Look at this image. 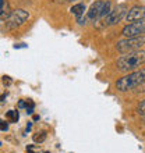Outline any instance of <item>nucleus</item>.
Wrapping results in <instances>:
<instances>
[{
	"label": "nucleus",
	"mask_w": 145,
	"mask_h": 153,
	"mask_svg": "<svg viewBox=\"0 0 145 153\" xmlns=\"http://www.w3.org/2000/svg\"><path fill=\"white\" fill-rule=\"evenodd\" d=\"M144 82H145V70H138V71H133V73L121 76L120 79H117L116 88L120 92H127V91H131V89L140 86Z\"/></svg>",
	"instance_id": "nucleus-2"
},
{
	"label": "nucleus",
	"mask_w": 145,
	"mask_h": 153,
	"mask_svg": "<svg viewBox=\"0 0 145 153\" xmlns=\"http://www.w3.org/2000/svg\"><path fill=\"white\" fill-rule=\"evenodd\" d=\"M145 45V36H135V38H126L123 40H119L116 45L117 52L121 54L130 52H135L140 50V48H142Z\"/></svg>",
	"instance_id": "nucleus-3"
},
{
	"label": "nucleus",
	"mask_w": 145,
	"mask_h": 153,
	"mask_svg": "<svg viewBox=\"0 0 145 153\" xmlns=\"http://www.w3.org/2000/svg\"><path fill=\"white\" fill-rule=\"evenodd\" d=\"M27 114H32L34 113V109H35V103L32 100H27Z\"/></svg>",
	"instance_id": "nucleus-14"
},
{
	"label": "nucleus",
	"mask_w": 145,
	"mask_h": 153,
	"mask_svg": "<svg viewBox=\"0 0 145 153\" xmlns=\"http://www.w3.org/2000/svg\"><path fill=\"white\" fill-rule=\"evenodd\" d=\"M112 11V1L110 0H106L105 4H103V7H102V11H101V16H99V20H103L106 16H108L109 13Z\"/></svg>",
	"instance_id": "nucleus-11"
},
{
	"label": "nucleus",
	"mask_w": 145,
	"mask_h": 153,
	"mask_svg": "<svg viewBox=\"0 0 145 153\" xmlns=\"http://www.w3.org/2000/svg\"><path fill=\"white\" fill-rule=\"evenodd\" d=\"M39 120V116H34V121H38Z\"/></svg>",
	"instance_id": "nucleus-22"
},
{
	"label": "nucleus",
	"mask_w": 145,
	"mask_h": 153,
	"mask_svg": "<svg viewBox=\"0 0 145 153\" xmlns=\"http://www.w3.org/2000/svg\"><path fill=\"white\" fill-rule=\"evenodd\" d=\"M27 150H28V153H39V149L35 148L34 145H28L27 146Z\"/></svg>",
	"instance_id": "nucleus-16"
},
{
	"label": "nucleus",
	"mask_w": 145,
	"mask_h": 153,
	"mask_svg": "<svg viewBox=\"0 0 145 153\" xmlns=\"http://www.w3.org/2000/svg\"><path fill=\"white\" fill-rule=\"evenodd\" d=\"M11 14L10 4L7 0H0V20H7L8 16Z\"/></svg>",
	"instance_id": "nucleus-9"
},
{
	"label": "nucleus",
	"mask_w": 145,
	"mask_h": 153,
	"mask_svg": "<svg viewBox=\"0 0 145 153\" xmlns=\"http://www.w3.org/2000/svg\"><path fill=\"white\" fill-rule=\"evenodd\" d=\"M29 17L31 16L28 11H25L22 8H17V10L11 11V14L6 20V27H7V29H16L21 25H24L29 20Z\"/></svg>",
	"instance_id": "nucleus-4"
},
{
	"label": "nucleus",
	"mask_w": 145,
	"mask_h": 153,
	"mask_svg": "<svg viewBox=\"0 0 145 153\" xmlns=\"http://www.w3.org/2000/svg\"><path fill=\"white\" fill-rule=\"evenodd\" d=\"M127 11H129V8H127L126 4H117L116 7L112 8V11L103 18L105 25L109 27V25H114V24H117V22H120V21L123 20V17H126Z\"/></svg>",
	"instance_id": "nucleus-6"
},
{
	"label": "nucleus",
	"mask_w": 145,
	"mask_h": 153,
	"mask_svg": "<svg viewBox=\"0 0 145 153\" xmlns=\"http://www.w3.org/2000/svg\"><path fill=\"white\" fill-rule=\"evenodd\" d=\"M46 132L45 131H40V132H36L35 135L32 137L34 142H36V143H42V142H45V139H46Z\"/></svg>",
	"instance_id": "nucleus-13"
},
{
	"label": "nucleus",
	"mask_w": 145,
	"mask_h": 153,
	"mask_svg": "<svg viewBox=\"0 0 145 153\" xmlns=\"http://www.w3.org/2000/svg\"><path fill=\"white\" fill-rule=\"evenodd\" d=\"M70 11H71L77 18H81V17L84 16V13L87 11V6H85L84 3H77V4H74V6H71Z\"/></svg>",
	"instance_id": "nucleus-10"
},
{
	"label": "nucleus",
	"mask_w": 145,
	"mask_h": 153,
	"mask_svg": "<svg viewBox=\"0 0 145 153\" xmlns=\"http://www.w3.org/2000/svg\"><path fill=\"white\" fill-rule=\"evenodd\" d=\"M144 121H145V116H144Z\"/></svg>",
	"instance_id": "nucleus-24"
},
{
	"label": "nucleus",
	"mask_w": 145,
	"mask_h": 153,
	"mask_svg": "<svg viewBox=\"0 0 145 153\" xmlns=\"http://www.w3.org/2000/svg\"><path fill=\"white\" fill-rule=\"evenodd\" d=\"M137 113L138 114H141L142 117L145 116V100H142L140 105L137 106Z\"/></svg>",
	"instance_id": "nucleus-15"
},
{
	"label": "nucleus",
	"mask_w": 145,
	"mask_h": 153,
	"mask_svg": "<svg viewBox=\"0 0 145 153\" xmlns=\"http://www.w3.org/2000/svg\"><path fill=\"white\" fill-rule=\"evenodd\" d=\"M144 63H145V52L144 50H135V52L126 53L121 57H119L116 65L120 71L129 73V71L137 70Z\"/></svg>",
	"instance_id": "nucleus-1"
},
{
	"label": "nucleus",
	"mask_w": 145,
	"mask_h": 153,
	"mask_svg": "<svg viewBox=\"0 0 145 153\" xmlns=\"http://www.w3.org/2000/svg\"><path fill=\"white\" fill-rule=\"evenodd\" d=\"M3 84L6 85V86H10V85L13 84L11 78H10V76H7V75H4V76H3Z\"/></svg>",
	"instance_id": "nucleus-17"
},
{
	"label": "nucleus",
	"mask_w": 145,
	"mask_h": 153,
	"mask_svg": "<svg viewBox=\"0 0 145 153\" xmlns=\"http://www.w3.org/2000/svg\"><path fill=\"white\" fill-rule=\"evenodd\" d=\"M18 107H20V109H24V107H27V100H20V103H18Z\"/></svg>",
	"instance_id": "nucleus-19"
},
{
	"label": "nucleus",
	"mask_w": 145,
	"mask_h": 153,
	"mask_svg": "<svg viewBox=\"0 0 145 153\" xmlns=\"http://www.w3.org/2000/svg\"><path fill=\"white\" fill-rule=\"evenodd\" d=\"M22 48H27L25 43H20V45H14V49H22Z\"/></svg>",
	"instance_id": "nucleus-20"
},
{
	"label": "nucleus",
	"mask_w": 145,
	"mask_h": 153,
	"mask_svg": "<svg viewBox=\"0 0 145 153\" xmlns=\"http://www.w3.org/2000/svg\"><path fill=\"white\" fill-rule=\"evenodd\" d=\"M140 20H145V6H134L126 14V21L135 22Z\"/></svg>",
	"instance_id": "nucleus-7"
},
{
	"label": "nucleus",
	"mask_w": 145,
	"mask_h": 153,
	"mask_svg": "<svg viewBox=\"0 0 145 153\" xmlns=\"http://www.w3.org/2000/svg\"><path fill=\"white\" fill-rule=\"evenodd\" d=\"M123 36L124 38H135V36H145V20H140L135 22L126 25L123 31Z\"/></svg>",
	"instance_id": "nucleus-5"
},
{
	"label": "nucleus",
	"mask_w": 145,
	"mask_h": 153,
	"mask_svg": "<svg viewBox=\"0 0 145 153\" xmlns=\"http://www.w3.org/2000/svg\"><path fill=\"white\" fill-rule=\"evenodd\" d=\"M103 4H105V0H96L95 3L91 4L89 10L87 11V17H88V20H91V21L99 20V16H101V11H102Z\"/></svg>",
	"instance_id": "nucleus-8"
},
{
	"label": "nucleus",
	"mask_w": 145,
	"mask_h": 153,
	"mask_svg": "<svg viewBox=\"0 0 145 153\" xmlns=\"http://www.w3.org/2000/svg\"><path fill=\"white\" fill-rule=\"evenodd\" d=\"M6 117H7V120L10 121V123H17L18 118H20V114H18L17 110H10V111H7Z\"/></svg>",
	"instance_id": "nucleus-12"
},
{
	"label": "nucleus",
	"mask_w": 145,
	"mask_h": 153,
	"mask_svg": "<svg viewBox=\"0 0 145 153\" xmlns=\"http://www.w3.org/2000/svg\"><path fill=\"white\" fill-rule=\"evenodd\" d=\"M31 128H32V123L29 121L28 124H27V128H25V131H27V132H29V131H31Z\"/></svg>",
	"instance_id": "nucleus-21"
},
{
	"label": "nucleus",
	"mask_w": 145,
	"mask_h": 153,
	"mask_svg": "<svg viewBox=\"0 0 145 153\" xmlns=\"http://www.w3.org/2000/svg\"><path fill=\"white\" fill-rule=\"evenodd\" d=\"M45 153H50V152H45Z\"/></svg>",
	"instance_id": "nucleus-23"
},
{
	"label": "nucleus",
	"mask_w": 145,
	"mask_h": 153,
	"mask_svg": "<svg viewBox=\"0 0 145 153\" xmlns=\"http://www.w3.org/2000/svg\"><path fill=\"white\" fill-rule=\"evenodd\" d=\"M8 129V124L6 121H0V131H7Z\"/></svg>",
	"instance_id": "nucleus-18"
}]
</instances>
